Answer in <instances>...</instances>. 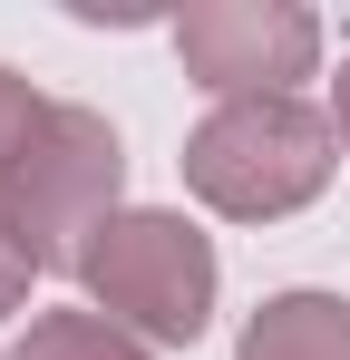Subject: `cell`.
Here are the masks:
<instances>
[{"instance_id":"obj_8","label":"cell","mask_w":350,"mask_h":360,"mask_svg":"<svg viewBox=\"0 0 350 360\" xmlns=\"http://www.w3.org/2000/svg\"><path fill=\"white\" fill-rule=\"evenodd\" d=\"M30 283H39V263H30L20 234L0 224V321H10V311H30Z\"/></svg>"},{"instance_id":"obj_9","label":"cell","mask_w":350,"mask_h":360,"mask_svg":"<svg viewBox=\"0 0 350 360\" xmlns=\"http://www.w3.org/2000/svg\"><path fill=\"white\" fill-rule=\"evenodd\" d=\"M331 136H341V156H350V59H341V78H331Z\"/></svg>"},{"instance_id":"obj_4","label":"cell","mask_w":350,"mask_h":360,"mask_svg":"<svg viewBox=\"0 0 350 360\" xmlns=\"http://www.w3.org/2000/svg\"><path fill=\"white\" fill-rule=\"evenodd\" d=\"M175 59L214 108L224 98H292V78L321 68V20L302 0H195L175 20Z\"/></svg>"},{"instance_id":"obj_5","label":"cell","mask_w":350,"mask_h":360,"mask_svg":"<svg viewBox=\"0 0 350 360\" xmlns=\"http://www.w3.org/2000/svg\"><path fill=\"white\" fill-rule=\"evenodd\" d=\"M233 360H350V302L321 292V283H292V292H263Z\"/></svg>"},{"instance_id":"obj_6","label":"cell","mask_w":350,"mask_h":360,"mask_svg":"<svg viewBox=\"0 0 350 360\" xmlns=\"http://www.w3.org/2000/svg\"><path fill=\"white\" fill-rule=\"evenodd\" d=\"M0 360H166V351H146L136 331H117L108 311H39Z\"/></svg>"},{"instance_id":"obj_2","label":"cell","mask_w":350,"mask_h":360,"mask_svg":"<svg viewBox=\"0 0 350 360\" xmlns=\"http://www.w3.org/2000/svg\"><path fill=\"white\" fill-rule=\"evenodd\" d=\"M78 292H88V311H108L117 331H136L146 351H185V341L214 331L224 263H214V234L185 224L175 205H127V214H108L88 234Z\"/></svg>"},{"instance_id":"obj_7","label":"cell","mask_w":350,"mask_h":360,"mask_svg":"<svg viewBox=\"0 0 350 360\" xmlns=\"http://www.w3.org/2000/svg\"><path fill=\"white\" fill-rule=\"evenodd\" d=\"M58 98H39L20 68H0V195H10V176L30 166V146H39V127H49Z\"/></svg>"},{"instance_id":"obj_1","label":"cell","mask_w":350,"mask_h":360,"mask_svg":"<svg viewBox=\"0 0 350 360\" xmlns=\"http://www.w3.org/2000/svg\"><path fill=\"white\" fill-rule=\"evenodd\" d=\"M175 166H185V195L214 205L224 224H283L302 205H321L341 136H331V108H311L302 88L292 98H224L195 117Z\"/></svg>"},{"instance_id":"obj_3","label":"cell","mask_w":350,"mask_h":360,"mask_svg":"<svg viewBox=\"0 0 350 360\" xmlns=\"http://www.w3.org/2000/svg\"><path fill=\"white\" fill-rule=\"evenodd\" d=\"M117 195H127V146H117V127L98 117V108H68V98H58L49 127H39V146H30V166H20L10 195H0V224L20 234V253H30L39 273H78L88 234H98L108 214H127Z\"/></svg>"}]
</instances>
